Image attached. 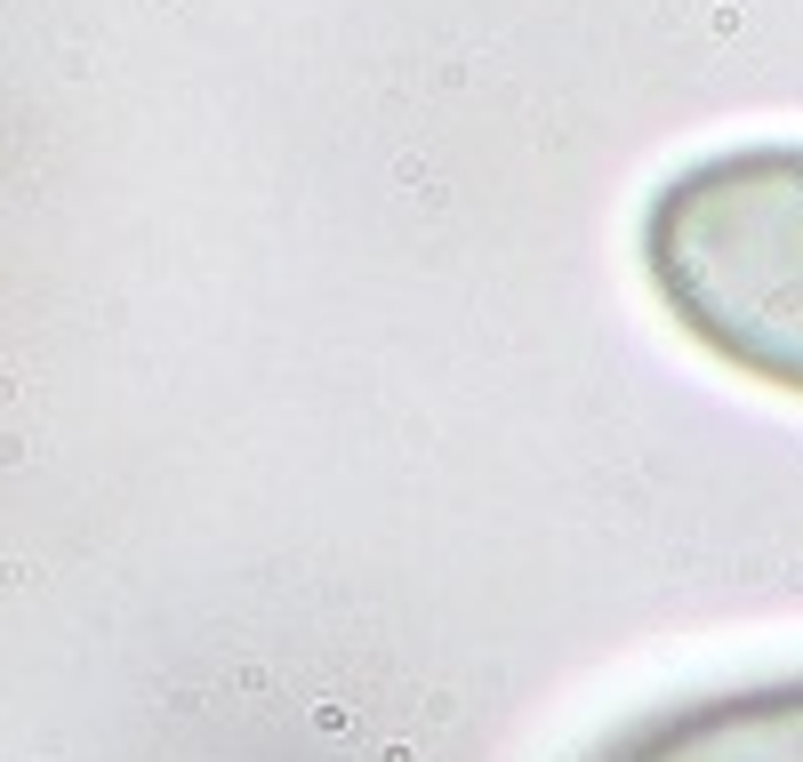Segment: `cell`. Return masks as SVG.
Masks as SVG:
<instances>
[{
	"mask_svg": "<svg viewBox=\"0 0 803 762\" xmlns=\"http://www.w3.org/2000/svg\"><path fill=\"white\" fill-rule=\"evenodd\" d=\"M643 282L723 369L803 394V136L683 161L643 210Z\"/></svg>",
	"mask_w": 803,
	"mask_h": 762,
	"instance_id": "1",
	"label": "cell"
},
{
	"mask_svg": "<svg viewBox=\"0 0 803 762\" xmlns=\"http://www.w3.org/2000/svg\"><path fill=\"white\" fill-rule=\"evenodd\" d=\"M594 762H803V682L651 714Z\"/></svg>",
	"mask_w": 803,
	"mask_h": 762,
	"instance_id": "2",
	"label": "cell"
}]
</instances>
